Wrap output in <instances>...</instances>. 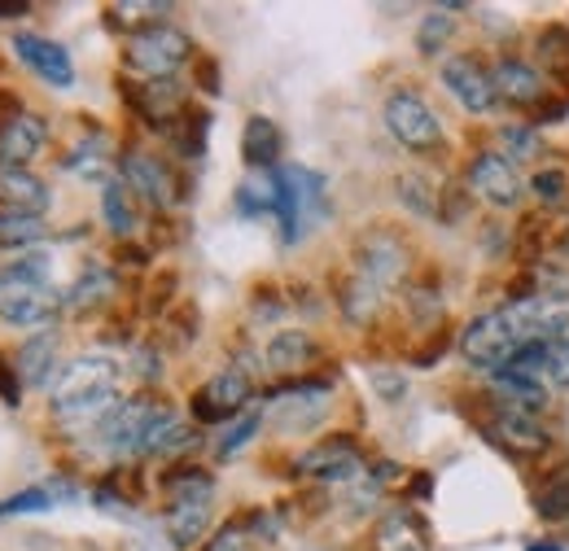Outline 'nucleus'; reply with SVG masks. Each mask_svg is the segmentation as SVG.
<instances>
[{
	"label": "nucleus",
	"instance_id": "f257e3e1",
	"mask_svg": "<svg viewBox=\"0 0 569 551\" xmlns=\"http://www.w3.org/2000/svg\"><path fill=\"white\" fill-rule=\"evenodd\" d=\"M119 363L106 354H83L53 381V415L62 424H101L119 403Z\"/></svg>",
	"mask_w": 569,
	"mask_h": 551
},
{
	"label": "nucleus",
	"instance_id": "f03ea898",
	"mask_svg": "<svg viewBox=\"0 0 569 551\" xmlns=\"http://www.w3.org/2000/svg\"><path fill=\"white\" fill-rule=\"evenodd\" d=\"M62 298L49 289V259L44 254H27L22 263H13L9 272H0V320L4 324H49L58 315Z\"/></svg>",
	"mask_w": 569,
	"mask_h": 551
},
{
	"label": "nucleus",
	"instance_id": "7ed1b4c3",
	"mask_svg": "<svg viewBox=\"0 0 569 551\" xmlns=\"http://www.w3.org/2000/svg\"><path fill=\"white\" fill-rule=\"evenodd\" d=\"M189 53H193V40L167 22H149L141 31H132L123 44V62L144 79H171L189 62Z\"/></svg>",
	"mask_w": 569,
	"mask_h": 551
},
{
	"label": "nucleus",
	"instance_id": "20e7f679",
	"mask_svg": "<svg viewBox=\"0 0 569 551\" xmlns=\"http://www.w3.org/2000/svg\"><path fill=\"white\" fill-rule=\"evenodd\" d=\"M171 420H176L171 408H162L158 399H128V403H119L114 412L97 424V433H101V442H106L110 451L128 455V451H149V442H153Z\"/></svg>",
	"mask_w": 569,
	"mask_h": 551
},
{
	"label": "nucleus",
	"instance_id": "39448f33",
	"mask_svg": "<svg viewBox=\"0 0 569 551\" xmlns=\"http://www.w3.org/2000/svg\"><path fill=\"white\" fill-rule=\"evenodd\" d=\"M517 345H526V333H521L512 307H499L491 315H478V320L460 333V354H465L473 368H491V372H499V368L517 354Z\"/></svg>",
	"mask_w": 569,
	"mask_h": 551
},
{
	"label": "nucleus",
	"instance_id": "423d86ee",
	"mask_svg": "<svg viewBox=\"0 0 569 551\" xmlns=\"http://www.w3.org/2000/svg\"><path fill=\"white\" fill-rule=\"evenodd\" d=\"M386 128H390V137L399 140L403 149H412V153H429V149L442 144L438 114L429 110L417 92H408V88L390 92V101H386Z\"/></svg>",
	"mask_w": 569,
	"mask_h": 551
},
{
	"label": "nucleus",
	"instance_id": "0eeeda50",
	"mask_svg": "<svg viewBox=\"0 0 569 551\" xmlns=\"http://www.w3.org/2000/svg\"><path fill=\"white\" fill-rule=\"evenodd\" d=\"M250 394H254L250 372L246 368H223L189 399V408L198 415V424H219V420H232L237 412H246Z\"/></svg>",
	"mask_w": 569,
	"mask_h": 551
},
{
	"label": "nucleus",
	"instance_id": "6e6552de",
	"mask_svg": "<svg viewBox=\"0 0 569 551\" xmlns=\"http://www.w3.org/2000/svg\"><path fill=\"white\" fill-rule=\"evenodd\" d=\"M356 272L368 276L377 289H390L408 276V246L390 228H372L356 241Z\"/></svg>",
	"mask_w": 569,
	"mask_h": 551
},
{
	"label": "nucleus",
	"instance_id": "1a4fd4ad",
	"mask_svg": "<svg viewBox=\"0 0 569 551\" xmlns=\"http://www.w3.org/2000/svg\"><path fill=\"white\" fill-rule=\"evenodd\" d=\"M442 83L451 88V97H456L469 114H487L499 101L491 70L482 67L478 58H469V53H451V58L442 62Z\"/></svg>",
	"mask_w": 569,
	"mask_h": 551
},
{
	"label": "nucleus",
	"instance_id": "9d476101",
	"mask_svg": "<svg viewBox=\"0 0 569 551\" xmlns=\"http://www.w3.org/2000/svg\"><path fill=\"white\" fill-rule=\"evenodd\" d=\"M469 189L487 198L491 207H517L521 202V176L503 153H473L469 162Z\"/></svg>",
	"mask_w": 569,
	"mask_h": 551
},
{
	"label": "nucleus",
	"instance_id": "9b49d317",
	"mask_svg": "<svg viewBox=\"0 0 569 551\" xmlns=\"http://www.w3.org/2000/svg\"><path fill=\"white\" fill-rule=\"evenodd\" d=\"M128 106L141 114L149 128H171L176 114H184V88L176 79H144V83H123Z\"/></svg>",
	"mask_w": 569,
	"mask_h": 551
},
{
	"label": "nucleus",
	"instance_id": "f8f14e48",
	"mask_svg": "<svg viewBox=\"0 0 569 551\" xmlns=\"http://www.w3.org/2000/svg\"><path fill=\"white\" fill-rule=\"evenodd\" d=\"M272 399H281L277 403V424H281L284 433L293 429H316L325 412H329V385L325 381H293V385H284L277 390Z\"/></svg>",
	"mask_w": 569,
	"mask_h": 551
},
{
	"label": "nucleus",
	"instance_id": "ddd939ff",
	"mask_svg": "<svg viewBox=\"0 0 569 551\" xmlns=\"http://www.w3.org/2000/svg\"><path fill=\"white\" fill-rule=\"evenodd\" d=\"M298 473L320 478V482H356L359 473H363V455L356 451L351 438H329V442L311 447L298 460Z\"/></svg>",
	"mask_w": 569,
	"mask_h": 551
},
{
	"label": "nucleus",
	"instance_id": "4468645a",
	"mask_svg": "<svg viewBox=\"0 0 569 551\" xmlns=\"http://www.w3.org/2000/svg\"><path fill=\"white\" fill-rule=\"evenodd\" d=\"M13 53L36 70L40 79H49L53 88H71L74 83L71 53H67L58 40H44V36H31V31H18V36H13Z\"/></svg>",
	"mask_w": 569,
	"mask_h": 551
},
{
	"label": "nucleus",
	"instance_id": "2eb2a0df",
	"mask_svg": "<svg viewBox=\"0 0 569 551\" xmlns=\"http://www.w3.org/2000/svg\"><path fill=\"white\" fill-rule=\"evenodd\" d=\"M123 180H128L137 193H144L153 207H171L176 198H184L180 184H176V176H171L158 158H149V153H128V158H123Z\"/></svg>",
	"mask_w": 569,
	"mask_h": 551
},
{
	"label": "nucleus",
	"instance_id": "dca6fc26",
	"mask_svg": "<svg viewBox=\"0 0 569 551\" xmlns=\"http://www.w3.org/2000/svg\"><path fill=\"white\" fill-rule=\"evenodd\" d=\"M0 210L44 214L49 210V184L40 176H31L27 167H0Z\"/></svg>",
	"mask_w": 569,
	"mask_h": 551
},
{
	"label": "nucleus",
	"instance_id": "f3484780",
	"mask_svg": "<svg viewBox=\"0 0 569 551\" xmlns=\"http://www.w3.org/2000/svg\"><path fill=\"white\" fill-rule=\"evenodd\" d=\"M491 438H496L503 451H512V455H543L548 451V433L539 429V420L535 415H517V412H499L491 420Z\"/></svg>",
	"mask_w": 569,
	"mask_h": 551
},
{
	"label": "nucleus",
	"instance_id": "a211bd4d",
	"mask_svg": "<svg viewBox=\"0 0 569 551\" xmlns=\"http://www.w3.org/2000/svg\"><path fill=\"white\" fill-rule=\"evenodd\" d=\"M53 368H58V333L53 329H40L36 338H27L22 350H18V377L31 390H49Z\"/></svg>",
	"mask_w": 569,
	"mask_h": 551
},
{
	"label": "nucleus",
	"instance_id": "6ab92c4d",
	"mask_svg": "<svg viewBox=\"0 0 569 551\" xmlns=\"http://www.w3.org/2000/svg\"><path fill=\"white\" fill-rule=\"evenodd\" d=\"M496 399L503 403V412L539 415L543 408H548V385H543V381H535V377H521V372L499 368L496 372Z\"/></svg>",
	"mask_w": 569,
	"mask_h": 551
},
{
	"label": "nucleus",
	"instance_id": "aec40b11",
	"mask_svg": "<svg viewBox=\"0 0 569 551\" xmlns=\"http://www.w3.org/2000/svg\"><path fill=\"white\" fill-rule=\"evenodd\" d=\"M491 79H496L499 97L512 101V106H539V101H543V79H539V70H530L526 62L503 58V62L491 70Z\"/></svg>",
	"mask_w": 569,
	"mask_h": 551
},
{
	"label": "nucleus",
	"instance_id": "412c9836",
	"mask_svg": "<svg viewBox=\"0 0 569 551\" xmlns=\"http://www.w3.org/2000/svg\"><path fill=\"white\" fill-rule=\"evenodd\" d=\"M44 137H49V132H44V119L22 114L13 128L0 132V167H27V162L40 153Z\"/></svg>",
	"mask_w": 569,
	"mask_h": 551
},
{
	"label": "nucleus",
	"instance_id": "4be33fe9",
	"mask_svg": "<svg viewBox=\"0 0 569 551\" xmlns=\"http://www.w3.org/2000/svg\"><path fill=\"white\" fill-rule=\"evenodd\" d=\"M211 525V499H171L167 508V534L176 548H189L207 534Z\"/></svg>",
	"mask_w": 569,
	"mask_h": 551
},
{
	"label": "nucleus",
	"instance_id": "5701e85b",
	"mask_svg": "<svg viewBox=\"0 0 569 551\" xmlns=\"http://www.w3.org/2000/svg\"><path fill=\"white\" fill-rule=\"evenodd\" d=\"M241 158H246V167H254V171H272V167H277V158H281V132H277L272 119L254 114V119L246 123V132H241Z\"/></svg>",
	"mask_w": 569,
	"mask_h": 551
},
{
	"label": "nucleus",
	"instance_id": "b1692460",
	"mask_svg": "<svg viewBox=\"0 0 569 551\" xmlns=\"http://www.w3.org/2000/svg\"><path fill=\"white\" fill-rule=\"evenodd\" d=\"M338 311H342L351 324H368V320L381 311V289L359 272L342 276V280H338Z\"/></svg>",
	"mask_w": 569,
	"mask_h": 551
},
{
	"label": "nucleus",
	"instance_id": "393cba45",
	"mask_svg": "<svg viewBox=\"0 0 569 551\" xmlns=\"http://www.w3.org/2000/svg\"><path fill=\"white\" fill-rule=\"evenodd\" d=\"M316 354H320V350L311 342V333L284 329V333H277V338L268 342V368H272V372H302Z\"/></svg>",
	"mask_w": 569,
	"mask_h": 551
},
{
	"label": "nucleus",
	"instance_id": "a878e982",
	"mask_svg": "<svg viewBox=\"0 0 569 551\" xmlns=\"http://www.w3.org/2000/svg\"><path fill=\"white\" fill-rule=\"evenodd\" d=\"M377 543H381V551H426V525H421V517L399 508L381 521Z\"/></svg>",
	"mask_w": 569,
	"mask_h": 551
},
{
	"label": "nucleus",
	"instance_id": "bb28decb",
	"mask_svg": "<svg viewBox=\"0 0 569 551\" xmlns=\"http://www.w3.org/2000/svg\"><path fill=\"white\" fill-rule=\"evenodd\" d=\"M281 202V180H277V171H259V176H250L241 189H237V210L241 214H268V210H277Z\"/></svg>",
	"mask_w": 569,
	"mask_h": 551
},
{
	"label": "nucleus",
	"instance_id": "cd10ccee",
	"mask_svg": "<svg viewBox=\"0 0 569 551\" xmlns=\"http://www.w3.org/2000/svg\"><path fill=\"white\" fill-rule=\"evenodd\" d=\"M74 490L67 482H53V485H31V490H22V494H9V499H0V517H22V512H44V508H53L58 499H71Z\"/></svg>",
	"mask_w": 569,
	"mask_h": 551
},
{
	"label": "nucleus",
	"instance_id": "c85d7f7f",
	"mask_svg": "<svg viewBox=\"0 0 569 551\" xmlns=\"http://www.w3.org/2000/svg\"><path fill=\"white\" fill-rule=\"evenodd\" d=\"M110 293H114V276L106 272V268H88V272L71 284L67 307H71V311H92V307H101Z\"/></svg>",
	"mask_w": 569,
	"mask_h": 551
},
{
	"label": "nucleus",
	"instance_id": "c756f323",
	"mask_svg": "<svg viewBox=\"0 0 569 551\" xmlns=\"http://www.w3.org/2000/svg\"><path fill=\"white\" fill-rule=\"evenodd\" d=\"M49 228L40 214H18V210H0V250H22L31 241H40Z\"/></svg>",
	"mask_w": 569,
	"mask_h": 551
},
{
	"label": "nucleus",
	"instance_id": "7c9ffc66",
	"mask_svg": "<svg viewBox=\"0 0 569 551\" xmlns=\"http://www.w3.org/2000/svg\"><path fill=\"white\" fill-rule=\"evenodd\" d=\"M162 490H167V499H211L214 482L207 478V469H193V464H184V469H171V473H162Z\"/></svg>",
	"mask_w": 569,
	"mask_h": 551
},
{
	"label": "nucleus",
	"instance_id": "2f4dec72",
	"mask_svg": "<svg viewBox=\"0 0 569 551\" xmlns=\"http://www.w3.org/2000/svg\"><path fill=\"white\" fill-rule=\"evenodd\" d=\"M451 36H456V18H451L447 9H429L426 18H421V27H417V49H421V58H438Z\"/></svg>",
	"mask_w": 569,
	"mask_h": 551
},
{
	"label": "nucleus",
	"instance_id": "473e14b6",
	"mask_svg": "<svg viewBox=\"0 0 569 551\" xmlns=\"http://www.w3.org/2000/svg\"><path fill=\"white\" fill-rule=\"evenodd\" d=\"M101 214H106V223H110V232H114V237H132L137 214H132L128 189H123L119 180H110V184H106V193H101Z\"/></svg>",
	"mask_w": 569,
	"mask_h": 551
},
{
	"label": "nucleus",
	"instance_id": "72a5a7b5",
	"mask_svg": "<svg viewBox=\"0 0 569 551\" xmlns=\"http://www.w3.org/2000/svg\"><path fill=\"white\" fill-rule=\"evenodd\" d=\"M499 149H503V158H512V167H517V162L539 158V153H543V140H539L535 128L512 123V128H503V132H499Z\"/></svg>",
	"mask_w": 569,
	"mask_h": 551
},
{
	"label": "nucleus",
	"instance_id": "f704fd0d",
	"mask_svg": "<svg viewBox=\"0 0 569 551\" xmlns=\"http://www.w3.org/2000/svg\"><path fill=\"white\" fill-rule=\"evenodd\" d=\"M395 189H399V202L412 210V214H438V198H433V189H429L426 176H399L395 180Z\"/></svg>",
	"mask_w": 569,
	"mask_h": 551
},
{
	"label": "nucleus",
	"instance_id": "c9c22d12",
	"mask_svg": "<svg viewBox=\"0 0 569 551\" xmlns=\"http://www.w3.org/2000/svg\"><path fill=\"white\" fill-rule=\"evenodd\" d=\"M198 442V433L189 429V424H180V420H171L153 442H149V451L144 455H180V451H189Z\"/></svg>",
	"mask_w": 569,
	"mask_h": 551
},
{
	"label": "nucleus",
	"instance_id": "e433bc0d",
	"mask_svg": "<svg viewBox=\"0 0 569 551\" xmlns=\"http://www.w3.org/2000/svg\"><path fill=\"white\" fill-rule=\"evenodd\" d=\"M530 189H535V198L543 202V207H561L569 193V176L561 167H548V171H535V180H530Z\"/></svg>",
	"mask_w": 569,
	"mask_h": 551
},
{
	"label": "nucleus",
	"instance_id": "4c0bfd02",
	"mask_svg": "<svg viewBox=\"0 0 569 551\" xmlns=\"http://www.w3.org/2000/svg\"><path fill=\"white\" fill-rule=\"evenodd\" d=\"M539 517L543 521H566L569 517V469L561 478H552L548 490L539 494Z\"/></svg>",
	"mask_w": 569,
	"mask_h": 551
},
{
	"label": "nucleus",
	"instance_id": "58836bf2",
	"mask_svg": "<svg viewBox=\"0 0 569 551\" xmlns=\"http://www.w3.org/2000/svg\"><path fill=\"white\" fill-rule=\"evenodd\" d=\"M180 119H184V128L176 132V144H180L184 158H198V153L207 149V128H211V119H207V114H193V110L180 114Z\"/></svg>",
	"mask_w": 569,
	"mask_h": 551
},
{
	"label": "nucleus",
	"instance_id": "ea45409f",
	"mask_svg": "<svg viewBox=\"0 0 569 551\" xmlns=\"http://www.w3.org/2000/svg\"><path fill=\"white\" fill-rule=\"evenodd\" d=\"M259 424H263V415H259V412H241V420H237V424L223 433L219 455H223V460H228V455H237V451H241V447H246V442L259 433Z\"/></svg>",
	"mask_w": 569,
	"mask_h": 551
},
{
	"label": "nucleus",
	"instance_id": "a19ab883",
	"mask_svg": "<svg viewBox=\"0 0 569 551\" xmlns=\"http://www.w3.org/2000/svg\"><path fill=\"white\" fill-rule=\"evenodd\" d=\"M0 403L4 408H18L22 403V377H18V363L9 354H0Z\"/></svg>",
	"mask_w": 569,
	"mask_h": 551
},
{
	"label": "nucleus",
	"instance_id": "79ce46f5",
	"mask_svg": "<svg viewBox=\"0 0 569 551\" xmlns=\"http://www.w3.org/2000/svg\"><path fill=\"white\" fill-rule=\"evenodd\" d=\"M372 390H377L386 403H399V399L408 394V381H403L399 372H390V368H377V372H372Z\"/></svg>",
	"mask_w": 569,
	"mask_h": 551
},
{
	"label": "nucleus",
	"instance_id": "37998d69",
	"mask_svg": "<svg viewBox=\"0 0 569 551\" xmlns=\"http://www.w3.org/2000/svg\"><path fill=\"white\" fill-rule=\"evenodd\" d=\"M539 223H543L539 214H526V219H521L517 250H521V259H526V263H535V259H539Z\"/></svg>",
	"mask_w": 569,
	"mask_h": 551
},
{
	"label": "nucleus",
	"instance_id": "c03bdc74",
	"mask_svg": "<svg viewBox=\"0 0 569 551\" xmlns=\"http://www.w3.org/2000/svg\"><path fill=\"white\" fill-rule=\"evenodd\" d=\"M539 49L557 58V70L569 67V31H566V27H548V31L539 36Z\"/></svg>",
	"mask_w": 569,
	"mask_h": 551
},
{
	"label": "nucleus",
	"instance_id": "a18cd8bd",
	"mask_svg": "<svg viewBox=\"0 0 569 551\" xmlns=\"http://www.w3.org/2000/svg\"><path fill=\"white\" fill-rule=\"evenodd\" d=\"M22 114H27V110H22L18 92H13V88H0V132H4V128H13Z\"/></svg>",
	"mask_w": 569,
	"mask_h": 551
},
{
	"label": "nucleus",
	"instance_id": "49530a36",
	"mask_svg": "<svg viewBox=\"0 0 569 551\" xmlns=\"http://www.w3.org/2000/svg\"><path fill=\"white\" fill-rule=\"evenodd\" d=\"M207 551H246V525H223Z\"/></svg>",
	"mask_w": 569,
	"mask_h": 551
},
{
	"label": "nucleus",
	"instance_id": "de8ad7c7",
	"mask_svg": "<svg viewBox=\"0 0 569 551\" xmlns=\"http://www.w3.org/2000/svg\"><path fill=\"white\" fill-rule=\"evenodd\" d=\"M465 210H469V193H465V189H447V193H442V202H438V214H442V219H460Z\"/></svg>",
	"mask_w": 569,
	"mask_h": 551
},
{
	"label": "nucleus",
	"instance_id": "09e8293b",
	"mask_svg": "<svg viewBox=\"0 0 569 551\" xmlns=\"http://www.w3.org/2000/svg\"><path fill=\"white\" fill-rule=\"evenodd\" d=\"M198 88H202V92H211V97H219V92H223V83H219V67H214V58H198Z\"/></svg>",
	"mask_w": 569,
	"mask_h": 551
},
{
	"label": "nucleus",
	"instance_id": "8fccbe9b",
	"mask_svg": "<svg viewBox=\"0 0 569 551\" xmlns=\"http://www.w3.org/2000/svg\"><path fill=\"white\" fill-rule=\"evenodd\" d=\"M557 385H569V342L552 345V372H548Z\"/></svg>",
	"mask_w": 569,
	"mask_h": 551
},
{
	"label": "nucleus",
	"instance_id": "3c124183",
	"mask_svg": "<svg viewBox=\"0 0 569 551\" xmlns=\"http://www.w3.org/2000/svg\"><path fill=\"white\" fill-rule=\"evenodd\" d=\"M442 350H447V338H442V333H433V342H429L426 350H417V354H412V363H417V368H429V363H438V354H442Z\"/></svg>",
	"mask_w": 569,
	"mask_h": 551
},
{
	"label": "nucleus",
	"instance_id": "603ef678",
	"mask_svg": "<svg viewBox=\"0 0 569 551\" xmlns=\"http://www.w3.org/2000/svg\"><path fill=\"white\" fill-rule=\"evenodd\" d=\"M119 259H123V263H132V268H144V259H149V254H144L141 246H123V250H119Z\"/></svg>",
	"mask_w": 569,
	"mask_h": 551
},
{
	"label": "nucleus",
	"instance_id": "864d4df0",
	"mask_svg": "<svg viewBox=\"0 0 569 551\" xmlns=\"http://www.w3.org/2000/svg\"><path fill=\"white\" fill-rule=\"evenodd\" d=\"M141 377H158V354L141 350Z\"/></svg>",
	"mask_w": 569,
	"mask_h": 551
},
{
	"label": "nucleus",
	"instance_id": "5fc2aeb1",
	"mask_svg": "<svg viewBox=\"0 0 569 551\" xmlns=\"http://www.w3.org/2000/svg\"><path fill=\"white\" fill-rule=\"evenodd\" d=\"M552 74H557V83H561V92H566V106H569V67L552 70Z\"/></svg>",
	"mask_w": 569,
	"mask_h": 551
},
{
	"label": "nucleus",
	"instance_id": "6e6d98bb",
	"mask_svg": "<svg viewBox=\"0 0 569 551\" xmlns=\"http://www.w3.org/2000/svg\"><path fill=\"white\" fill-rule=\"evenodd\" d=\"M13 13H27V4H0V18H13Z\"/></svg>",
	"mask_w": 569,
	"mask_h": 551
},
{
	"label": "nucleus",
	"instance_id": "4d7b16f0",
	"mask_svg": "<svg viewBox=\"0 0 569 551\" xmlns=\"http://www.w3.org/2000/svg\"><path fill=\"white\" fill-rule=\"evenodd\" d=\"M412 490H417V494H421V499H426V494H429V478H426V473H421V478H417V482H412Z\"/></svg>",
	"mask_w": 569,
	"mask_h": 551
},
{
	"label": "nucleus",
	"instance_id": "13d9d810",
	"mask_svg": "<svg viewBox=\"0 0 569 551\" xmlns=\"http://www.w3.org/2000/svg\"><path fill=\"white\" fill-rule=\"evenodd\" d=\"M526 551H561V548H552V543H530Z\"/></svg>",
	"mask_w": 569,
	"mask_h": 551
},
{
	"label": "nucleus",
	"instance_id": "bf43d9fd",
	"mask_svg": "<svg viewBox=\"0 0 569 551\" xmlns=\"http://www.w3.org/2000/svg\"><path fill=\"white\" fill-rule=\"evenodd\" d=\"M566 254H569V232H566Z\"/></svg>",
	"mask_w": 569,
	"mask_h": 551
}]
</instances>
